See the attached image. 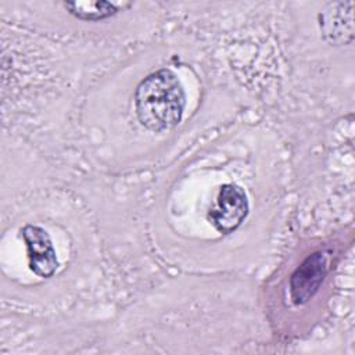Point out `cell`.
<instances>
[{
	"mask_svg": "<svg viewBox=\"0 0 355 355\" xmlns=\"http://www.w3.org/2000/svg\"><path fill=\"white\" fill-rule=\"evenodd\" d=\"M140 123L151 132L171 130L182 121L186 94L178 76L166 68L146 76L135 92Z\"/></svg>",
	"mask_w": 355,
	"mask_h": 355,
	"instance_id": "1",
	"label": "cell"
},
{
	"mask_svg": "<svg viewBox=\"0 0 355 355\" xmlns=\"http://www.w3.org/2000/svg\"><path fill=\"white\" fill-rule=\"evenodd\" d=\"M64 7L72 14L73 17L83 19V21H98L110 18L119 12L121 3H111V1H68L64 3Z\"/></svg>",
	"mask_w": 355,
	"mask_h": 355,
	"instance_id": "6",
	"label": "cell"
},
{
	"mask_svg": "<svg viewBox=\"0 0 355 355\" xmlns=\"http://www.w3.org/2000/svg\"><path fill=\"white\" fill-rule=\"evenodd\" d=\"M248 209L245 191L234 183H226L219 187L215 201L208 211V220L219 233L227 234L244 222Z\"/></svg>",
	"mask_w": 355,
	"mask_h": 355,
	"instance_id": "2",
	"label": "cell"
},
{
	"mask_svg": "<svg viewBox=\"0 0 355 355\" xmlns=\"http://www.w3.org/2000/svg\"><path fill=\"white\" fill-rule=\"evenodd\" d=\"M21 233L26 245L29 269L39 277H51L58 268V259L49 233L37 225H26Z\"/></svg>",
	"mask_w": 355,
	"mask_h": 355,
	"instance_id": "3",
	"label": "cell"
},
{
	"mask_svg": "<svg viewBox=\"0 0 355 355\" xmlns=\"http://www.w3.org/2000/svg\"><path fill=\"white\" fill-rule=\"evenodd\" d=\"M327 270V262L323 252L309 255L291 276L290 288L294 304H305L319 288Z\"/></svg>",
	"mask_w": 355,
	"mask_h": 355,
	"instance_id": "5",
	"label": "cell"
},
{
	"mask_svg": "<svg viewBox=\"0 0 355 355\" xmlns=\"http://www.w3.org/2000/svg\"><path fill=\"white\" fill-rule=\"evenodd\" d=\"M319 21L323 37L330 44L343 46L354 40V1L329 3Z\"/></svg>",
	"mask_w": 355,
	"mask_h": 355,
	"instance_id": "4",
	"label": "cell"
}]
</instances>
